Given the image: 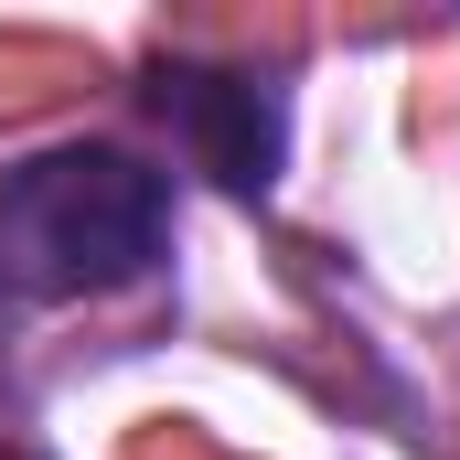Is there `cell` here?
<instances>
[{
  "instance_id": "3957f363",
  "label": "cell",
  "mask_w": 460,
  "mask_h": 460,
  "mask_svg": "<svg viewBox=\"0 0 460 460\" xmlns=\"http://www.w3.org/2000/svg\"><path fill=\"white\" fill-rule=\"evenodd\" d=\"M0 364H11V279H0Z\"/></svg>"
},
{
  "instance_id": "7a4b0ae2",
  "label": "cell",
  "mask_w": 460,
  "mask_h": 460,
  "mask_svg": "<svg viewBox=\"0 0 460 460\" xmlns=\"http://www.w3.org/2000/svg\"><path fill=\"white\" fill-rule=\"evenodd\" d=\"M150 108L172 118V139L193 150V172H215L226 193H268L279 161H289V108L268 75H235V65H161L150 75Z\"/></svg>"
},
{
  "instance_id": "6da1fadb",
  "label": "cell",
  "mask_w": 460,
  "mask_h": 460,
  "mask_svg": "<svg viewBox=\"0 0 460 460\" xmlns=\"http://www.w3.org/2000/svg\"><path fill=\"white\" fill-rule=\"evenodd\" d=\"M172 246V182L108 139L0 161V279L32 300H108Z\"/></svg>"
},
{
  "instance_id": "277c9868",
  "label": "cell",
  "mask_w": 460,
  "mask_h": 460,
  "mask_svg": "<svg viewBox=\"0 0 460 460\" xmlns=\"http://www.w3.org/2000/svg\"><path fill=\"white\" fill-rule=\"evenodd\" d=\"M0 460H22V450H0Z\"/></svg>"
}]
</instances>
